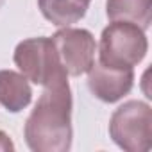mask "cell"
Listing matches in <instances>:
<instances>
[{
	"label": "cell",
	"instance_id": "obj_1",
	"mask_svg": "<svg viewBox=\"0 0 152 152\" xmlns=\"http://www.w3.org/2000/svg\"><path fill=\"white\" fill-rule=\"evenodd\" d=\"M25 143L34 152H66L72 147V91L68 79L45 86L23 127Z\"/></svg>",
	"mask_w": 152,
	"mask_h": 152
},
{
	"label": "cell",
	"instance_id": "obj_2",
	"mask_svg": "<svg viewBox=\"0 0 152 152\" xmlns=\"http://www.w3.org/2000/svg\"><path fill=\"white\" fill-rule=\"evenodd\" d=\"M148 50L145 31L129 22L109 23L100 36V63L109 68L129 70L143 61Z\"/></svg>",
	"mask_w": 152,
	"mask_h": 152
},
{
	"label": "cell",
	"instance_id": "obj_3",
	"mask_svg": "<svg viewBox=\"0 0 152 152\" xmlns=\"http://www.w3.org/2000/svg\"><path fill=\"white\" fill-rule=\"evenodd\" d=\"M109 136L127 152H147L152 147V109L147 102L129 100L109 120Z\"/></svg>",
	"mask_w": 152,
	"mask_h": 152
},
{
	"label": "cell",
	"instance_id": "obj_4",
	"mask_svg": "<svg viewBox=\"0 0 152 152\" xmlns=\"http://www.w3.org/2000/svg\"><path fill=\"white\" fill-rule=\"evenodd\" d=\"M13 59L31 83L43 88L61 79H68V73L64 72L50 38L41 36L23 39L16 45Z\"/></svg>",
	"mask_w": 152,
	"mask_h": 152
},
{
	"label": "cell",
	"instance_id": "obj_5",
	"mask_svg": "<svg viewBox=\"0 0 152 152\" xmlns=\"http://www.w3.org/2000/svg\"><path fill=\"white\" fill-rule=\"evenodd\" d=\"M50 39L56 47L64 72L72 77H79L86 73L95 63L97 43L90 31L64 27L57 31Z\"/></svg>",
	"mask_w": 152,
	"mask_h": 152
},
{
	"label": "cell",
	"instance_id": "obj_6",
	"mask_svg": "<svg viewBox=\"0 0 152 152\" xmlns=\"http://www.w3.org/2000/svg\"><path fill=\"white\" fill-rule=\"evenodd\" d=\"M134 86V72L109 68L104 66L100 61L93 63L88 70V88L90 91L102 102L113 104L131 93Z\"/></svg>",
	"mask_w": 152,
	"mask_h": 152
},
{
	"label": "cell",
	"instance_id": "obj_7",
	"mask_svg": "<svg viewBox=\"0 0 152 152\" xmlns=\"http://www.w3.org/2000/svg\"><path fill=\"white\" fill-rule=\"evenodd\" d=\"M32 100L29 79L15 70H0V104L11 113H20Z\"/></svg>",
	"mask_w": 152,
	"mask_h": 152
},
{
	"label": "cell",
	"instance_id": "obj_8",
	"mask_svg": "<svg viewBox=\"0 0 152 152\" xmlns=\"http://www.w3.org/2000/svg\"><path fill=\"white\" fill-rule=\"evenodd\" d=\"M106 13L111 22H129L147 31L152 22V0H107Z\"/></svg>",
	"mask_w": 152,
	"mask_h": 152
},
{
	"label": "cell",
	"instance_id": "obj_9",
	"mask_svg": "<svg viewBox=\"0 0 152 152\" xmlns=\"http://www.w3.org/2000/svg\"><path fill=\"white\" fill-rule=\"evenodd\" d=\"M88 6L81 0H38L41 15L57 27H68L84 18Z\"/></svg>",
	"mask_w": 152,
	"mask_h": 152
},
{
	"label": "cell",
	"instance_id": "obj_10",
	"mask_svg": "<svg viewBox=\"0 0 152 152\" xmlns=\"http://www.w3.org/2000/svg\"><path fill=\"white\" fill-rule=\"evenodd\" d=\"M0 150H15V143L4 131H0Z\"/></svg>",
	"mask_w": 152,
	"mask_h": 152
},
{
	"label": "cell",
	"instance_id": "obj_11",
	"mask_svg": "<svg viewBox=\"0 0 152 152\" xmlns=\"http://www.w3.org/2000/svg\"><path fill=\"white\" fill-rule=\"evenodd\" d=\"M4 2H6V0H0V9H2V6H4Z\"/></svg>",
	"mask_w": 152,
	"mask_h": 152
},
{
	"label": "cell",
	"instance_id": "obj_12",
	"mask_svg": "<svg viewBox=\"0 0 152 152\" xmlns=\"http://www.w3.org/2000/svg\"><path fill=\"white\" fill-rule=\"evenodd\" d=\"M81 2H84V4H90V2H91V0H81Z\"/></svg>",
	"mask_w": 152,
	"mask_h": 152
}]
</instances>
